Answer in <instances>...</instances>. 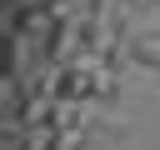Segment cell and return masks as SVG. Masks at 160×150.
Returning a JSON list of instances; mask_svg holds the SVG:
<instances>
[{
  "instance_id": "obj_1",
  "label": "cell",
  "mask_w": 160,
  "mask_h": 150,
  "mask_svg": "<svg viewBox=\"0 0 160 150\" xmlns=\"http://www.w3.org/2000/svg\"><path fill=\"white\" fill-rule=\"evenodd\" d=\"M130 60H135V65H145V70H160V25L130 40Z\"/></svg>"
},
{
  "instance_id": "obj_2",
  "label": "cell",
  "mask_w": 160,
  "mask_h": 150,
  "mask_svg": "<svg viewBox=\"0 0 160 150\" xmlns=\"http://www.w3.org/2000/svg\"><path fill=\"white\" fill-rule=\"evenodd\" d=\"M90 145V130H50L45 135V150H85Z\"/></svg>"
}]
</instances>
